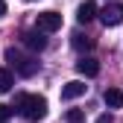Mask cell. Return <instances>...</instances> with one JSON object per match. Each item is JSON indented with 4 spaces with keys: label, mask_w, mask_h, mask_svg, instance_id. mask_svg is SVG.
<instances>
[{
    "label": "cell",
    "mask_w": 123,
    "mask_h": 123,
    "mask_svg": "<svg viewBox=\"0 0 123 123\" xmlns=\"http://www.w3.org/2000/svg\"><path fill=\"white\" fill-rule=\"evenodd\" d=\"M12 111H18V109H12V105H0V120H9Z\"/></svg>",
    "instance_id": "obj_13"
},
{
    "label": "cell",
    "mask_w": 123,
    "mask_h": 123,
    "mask_svg": "<svg viewBox=\"0 0 123 123\" xmlns=\"http://www.w3.org/2000/svg\"><path fill=\"white\" fill-rule=\"evenodd\" d=\"M15 109H18L21 117L26 120H41L47 114V100L38 97V94H18L15 97Z\"/></svg>",
    "instance_id": "obj_1"
},
{
    "label": "cell",
    "mask_w": 123,
    "mask_h": 123,
    "mask_svg": "<svg viewBox=\"0 0 123 123\" xmlns=\"http://www.w3.org/2000/svg\"><path fill=\"white\" fill-rule=\"evenodd\" d=\"M0 123H6V120H0Z\"/></svg>",
    "instance_id": "obj_17"
},
{
    "label": "cell",
    "mask_w": 123,
    "mask_h": 123,
    "mask_svg": "<svg viewBox=\"0 0 123 123\" xmlns=\"http://www.w3.org/2000/svg\"><path fill=\"white\" fill-rule=\"evenodd\" d=\"M65 120H68V123H85V111H82V109H68Z\"/></svg>",
    "instance_id": "obj_12"
},
{
    "label": "cell",
    "mask_w": 123,
    "mask_h": 123,
    "mask_svg": "<svg viewBox=\"0 0 123 123\" xmlns=\"http://www.w3.org/2000/svg\"><path fill=\"white\" fill-rule=\"evenodd\" d=\"M103 100H105L109 109H123V91H120V88H109V91L103 94Z\"/></svg>",
    "instance_id": "obj_9"
},
{
    "label": "cell",
    "mask_w": 123,
    "mask_h": 123,
    "mask_svg": "<svg viewBox=\"0 0 123 123\" xmlns=\"http://www.w3.org/2000/svg\"><path fill=\"white\" fill-rule=\"evenodd\" d=\"M35 26L41 32H56V29H62V15L59 12H41L35 18Z\"/></svg>",
    "instance_id": "obj_4"
},
{
    "label": "cell",
    "mask_w": 123,
    "mask_h": 123,
    "mask_svg": "<svg viewBox=\"0 0 123 123\" xmlns=\"http://www.w3.org/2000/svg\"><path fill=\"white\" fill-rule=\"evenodd\" d=\"M6 62L15 68V73H21V76H35L38 73V62L29 59V56H24V53H18L15 47L6 50Z\"/></svg>",
    "instance_id": "obj_2"
},
{
    "label": "cell",
    "mask_w": 123,
    "mask_h": 123,
    "mask_svg": "<svg viewBox=\"0 0 123 123\" xmlns=\"http://www.w3.org/2000/svg\"><path fill=\"white\" fill-rule=\"evenodd\" d=\"M111 120H114L111 114H100V117H97V123H111Z\"/></svg>",
    "instance_id": "obj_14"
},
{
    "label": "cell",
    "mask_w": 123,
    "mask_h": 123,
    "mask_svg": "<svg viewBox=\"0 0 123 123\" xmlns=\"http://www.w3.org/2000/svg\"><path fill=\"white\" fill-rule=\"evenodd\" d=\"M85 91H88V85H85V82L70 79V82H65V85H62V100H79Z\"/></svg>",
    "instance_id": "obj_6"
},
{
    "label": "cell",
    "mask_w": 123,
    "mask_h": 123,
    "mask_svg": "<svg viewBox=\"0 0 123 123\" xmlns=\"http://www.w3.org/2000/svg\"><path fill=\"white\" fill-rule=\"evenodd\" d=\"M97 18V6H94V0H85V3L76 9V21L79 24H88V21H94Z\"/></svg>",
    "instance_id": "obj_8"
},
{
    "label": "cell",
    "mask_w": 123,
    "mask_h": 123,
    "mask_svg": "<svg viewBox=\"0 0 123 123\" xmlns=\"http://www.w3.org/2000/svg\"><path fill=\"white\" fill-rule=\"evenodd\" d=\"M26 3H32V0H26Z\"/></svg>",
    "instance_id": "obj_16"
},
{
    "label": "cell",
    "mask_w": 123,
    "mask_h": 123,
    "mask_svg": "<svg viewBox=\"0 0 123 123\" xmlns=\"http://www.w3.org/2000/svg\"><path fill=\"white\" fill-rule=\"evenodd\" d=\"M73 47H76V50H91L94 41H91L88 35H82V32H76V35H73Z\"/></svg>",
    "instance_id": "obj_11"
},
{
    "label": "cell",
    "mask_w": 123,
    "mask_h": 123,
    "mask_svg": "<svg viewBox=\"0 0 123 123\" xmlns=\"http://www.w3.org/2000/svg\"><path fill=\"white\" fill-rule=\"evenodd\" d=\"M12 85H15V76H12V70H9V68H0V94L12 91Z\"/></svg>",
    "instance_id": "obj_10"
},
{
    "label": "cell",
    "mask_w": 123,
    "mask_h": 123,
    "mask_svg": "<svg viewBox=\"0 0 123 123\" xmlns=\"http://www.w3.org/2000/svg\"><path fill=\"white\" fill-rule=\"evenodd\" d=\"M100 21H103L105 26L123 24V3H105V6L100 9Z\"/></svg>",
    "instance_id": "obj_3"
},
{
    "label": "cell",
    "mask_w": 123,
    "mask_h": 123,
    "mask_svg": "<svg viewBox=\"0 0 123 123\" xmlns=\"http://www.w3.org/2000/svg\"><path fill=\"white\" fill-rule=\"evenodd\" d=\"M44 35H47V32H41V29L35 26V29H29V32H24L21 35V41H24V47L26 50H44V47H47V38H44Z\"/></svg>",
    "instance_id": "obj_5"
},
{
    "label": "cell",
    "mask_w": 123,
    "mask_h": 123,
    "mask_svg": "<svg viewBox=\"0 0 123 123\" xmlns=\"http://www.w3.org/2000/svg\"><path fill=\"white\" fill-rule=\"evenodd\" d=\"M76 70L91 79V76H97V73H100V62H97V59H91V56H82L79 62H76Z\"/></svg>",
    "instance_id": "obj_7"
},
{
    "label": "cell",
    "mask_w": 123,
    "mask_h": 123,
    "mask_svg": "<svg viewBox=\"0 0 123 123\" xmlns=\"http://www.w3.org/2000/svg\"><path fill=\"white\" fill-rule=\"evenodd\" d=\"M3 15H6V3H3V0H0V18H3Z\"/></svg>",
    "instance_id": "obj_15"
}]
</instances>
